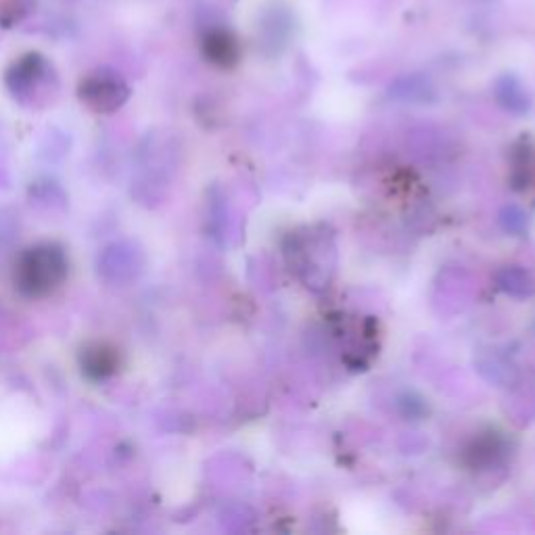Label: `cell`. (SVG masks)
<instances>
[{
  "instance_id": "2",
  "label": "cell",
  "mask_w": 535,
  "mask_h": 535,
  "mask_svg": "<svg viewBox=\"0 0 535 535\" xmlns=\"http://www.w3.org/2000/svg\"><path fill=\"white\" fill-rule=\"evenodd\" d=\"M78 92L82 103L97 113H111L120 109L130 97L128 84L115 72H109V69L88 74L80 82Z\"/></svg>"
},
{
  "instance_id": "7",
  "label": "cell",
  "mask_w": 535,
  "mask_h": 535,
  "mask_svg": "<svg viewBox=\"0 0 535 535\" xmlns=\"http://www.w3.org/2000/svg\"><path fill=\"white\" fill-rule=\"evenodd\" d=\"M264 17V32L268 34V44H285L291 32V13L281 5H274Z\"/></svg>"
},
{
  "instance_id": "8",
  "label": "cell",
  "mask_w": 535,
  "mask_h": 535,
  "mask_svg": "<svg viewBox=\"0 0 535 535\" xmlns=\"http://www.w3.org/2000/svg\"><path fill=\"white\" fill-rule=\"evenodd\" d=\"M28 11L30 0H3V3H0V21L11 26V23L19 21Z\"/></svg>"
},
{
  "instance_id": "1",
  "label": "cell",
  "mask_w": 535,
  "mask_h": 535,
  "mask_svg": "<svg viewBox=\"0 0 535 535\" xmlns=\"http://www.w3.org/2000/svg\"><path fill=\"white\" fill-rule=\"evenodd\" d=\"M69 262L57 243H36L23 249L13 266L15 289L28 299L55 295L67 281Z\"/></svg>"
},
{
  "instance_id": "3",
  "label": "cell",
  "mask_w": 535,
  "mask_h": 535,
  "mask_svg": "<svg viewBox=\"0 0 535 535\" xmlns=\"http://www.w3.org/2000/svg\"><path fill=\"white\" fill-rule=\"evenodd\" d=\"M51 78V63L38 53H28L9 67L7 86L19 101H32L42 95V90H49Z\"/></svg>"
},
{
  "instance_id": "4",
  "label": "cell",
  "mask_w": 535,
  "mask_h": 535,
  "mask_svg": "<svg viewBox=\"0 0 535 535\" xmlns=\"http://www.w3.org/2000/svg\"><path fill=\"white\" fill-rule=\"evenodd\" d=\"M80 366L90 381H105L120 370L122 354L109 341H92L82 347Z\"/></svg>"
},
{
  "instance_id": "6",
  "label": "cell",
  "mask_w": 535,
  "mask_h": 535,
  "mask_svg": "<svg viewBox=\"0 0 535 535\" xmlns=\"http://www.w3.org/2000/svg\"><path fill=\"white\" fill-rule=\"evenodd\" d=\"M496 97L500 101V105H504L508 111H517L523 113L529 109V92L525 90V86L515 78V76H502L496 82Z\"/></svg>"
},
{
  "instance_id": "5",
  "label": "cell",
  "mask_w": 535,
  "mask_h": 535,
  "mask_svg": "<svg viewBox=\"0 0 535 535\" xmlns=\"http://www.w3.org/2000/svg\"><path fill=\"white\" fill-rule=\"evenodd\" d=\"M201 49L209 63H214L216 67H224V69L237 65L241 57V49H239L235 34L224 28H214L205 32Z\"/></svg>"
}]
</instances>
